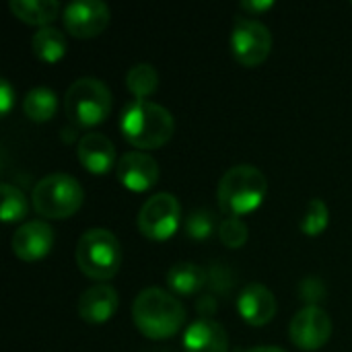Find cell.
I'll use <instances>...</instances> for the list:
<instances>
[{
  "label": "cell",
  "mask_w": 352,
  "mask_h": 352,
  "mask_svg": "<svg viewBox=\"0 0 352 352\" xmlns=\"http://www.w3.org/2000/svg\"><path fill=\"white\" fill-rule=\"evenodd\" d=\"M186 352H229V336L223 324L214 320H198L184 334Z\"/></svg>",
  "instance_id": "obj_16"
},
{
  "label": "cell",
  "mask_w": 352,
  "mask_h": 352,
  "mask_svg": "<svg viewBox=\"0 0 352 352\" xmlns=\"http://www.w3.org/2000/svg\"><path fill=\"white\" fill-rule=\"evenodd\" d=\"M76 155H78V161L82 163V167L95 175H103V173L111 171L116 165V146L107 136H103L99 132L85 134L78 140Z\"/></svg>",
  "instance_id": "obj_14"
},
{
  "label": "cell",
  "mask_w": 352,
  "mask_h": 352,
  "mask_svg": "<svg viewBox=\"0 0 352 352\" xmlns=\"http://www.w3.org/2000/svg\"><path fill=\"white\" fill-rule=\"evenodd\" d=\"M239 316L250 326H266L276 316V297L260 283L248 285L237 299Z\"/></svg>",
  "instance_id": "obj_13"
},
{
  "label": "cell",
  "mask_w": 352,
  "mask_h": 352,
  "mask_svg": "<svg viewBox=\"0 0 352 352\" xmlns=\"http://www.w3.org/2000/svg\"><path fill=\"white\" fill-rule=\"evenodd\" d=\"M0 192H2V212H0L2 221L14 223V221L25 219V214L29 210L25 194L16 186H10V184H2Z\"/></svg>",
  "instance_id": "obj_23"
},
{
  "label": "cell",
  "mask_w": 352,
  "mask_h": 352,
  "mask_svg": "<svg viewBox=\"0 0 352 352\" xmlns=\"http://www.w3.org/2000/svg\"><path fill=\"white\" fill-rule=\"evenodd\" d=\"M208 285V272L192 262H177L167 272V287L173 295L192 297Z\"/></svg>",
  "instance_id": "obj_17"
},
{
  "label": "cell",
  "mask_w": 352,
  "mask_h": 352,
  "mask_svg": "<svg viewBox=\"0 0 352 352\" xmlns=\"http://www.w3.org/2000/svg\"><path fill=\"white\" fill-rule=\"evenodd\" d=\"M208 285L219 293H227L229 289H233L235 280H233V274L227 266L212 264V268L208 270Z\"/></svg>",
  "instance_id": "obj_27"
},
{
  "label": "cell",
  "mask_w": 352,
  "mask_h": 352,
  "mask_svg": "<svg viewBox=\"0 0 352 352\" xmlns=\"http://www.w3.org/2000/svg\"><path fill=\"white\" fill-rule=\"evenodd\" d=\"M179 223H182V204L169 192L151 196L138 212V231L153 241L171 239L179 229Z\"/></svg>",
  "instance_id": "obj_7"
},
{
  "label": "cell",
  "mask_w": 352,
  "mask_h": 352,
  "mask_svg": "<svg viewBox=\"0 0 352 352\" xmlns=\"http://www.w3.org/2000/svg\"><path fill=\"white\" fill-rule=\"evenodd\" d=\"M31 50L41 62L56 64L66 56L68 43H66V37L60 29L43 27L31 37Z\"/></svg>",
  "instance_id": "obj_19"
},
{
  "label": "cell",
  "mask_w": 352,
  "mask_h": 352,
  "mask_svg": "<svg viewBox=\"0 0 352 352\" xmlns=\"http://www.w3.org/2000/svg\"><path fill=\"white\" fill-rule=\"evenodd\" d=\"M291 342L305 352L320 351L332 338V320L322 307H303L289 326Z\"/></svg>",
  "instance_id": "obj_9"
},
{
  "label": "cell",
  "mask_w": 352,
  "mask_h": 352,
  "mask_svg": "<svg viewBox=\"0 0 352 352\" xmlns=\"http://www.w3.org/2000/svg\"><path fill=\"white\" fill-rule=\"evenodd\" d=\"M116 175L126 190L146 192L159 179V165L148 153L130 151L120 157V161L116 165Z\"/></svg>",
  "instance_id": "obj_11"
},
{
  "label": "cell",
  "mask_w": 352,
  "mask_h": 352,
  "mask_svg": "<svg viewBox=\"0 0 352 352\" xmlns=\"http://www.w3.org/2000/svg\"><path fill=\"white\" fill-rule=\"evenodd\" d=\"M266 175L254 165H235L219 182V208L223 214L241 219L258 210L266 198Z\"/></svg>",
  "instance_id": "obj_3"
},
{
  "label": "cell",
  "mask_w": 352,
  "mask_h": 352,
  "mask_svg": "<svg viewBox=\"0 0 352 352\" xmlns=\"http://www.w3.org/2000/svg\"><path fill=\"white\" fill-rule=\"evenodd\" d=\"M245 352H287L283 351V349H278V346H256V349H250V351Z\"/></svg>",
  "instance_id": "obj_31"
},
{
  "label": "cell",
  "mask_w": 352,
  "mask_h": 352,
  "mask_svg": "<svg viewBox=\"0 0 352 352\" xmlns=\"http://www.w3.org/2000/svg\"><path fill=\"white\" fill-rule=\"evenodd\" d=\"M58 107V97L52 89L35 87L23 99V111L33 122H47L54 118Z\"/></svg>",
  "instance_id": "obj_20"
},
{
  "label": "cell",
  "mask_w": 352,
  "mask_h": 352,
  "mask_svg": "<svg viewBox=\"0 0 352 352\" xmlns=\"http://www.w3.org/2000/svg\"><path fill=\"white\" fill-rule=\"evenodd\" d=\"M196 309L200 311V316H204V320H208V316H212V314L217 311V301H214V297H212V295L200 297Z\"/></svg>",
  "instance_id": "obj_30"
},
{
  "label": "cell",
  "mask_w": 352,
  "mask_h": 352,
  "mask_svg": "<svg viewBox=\"0 0 352 352\" xmlns=\"http://www.w3.org/2000/svg\"><path fill=\"white\" fill-rule=\"evenodd\" d=\"M64 109L76 128H93L111 113V93L99 78H76L66 91Z\"/></svg>",
  "instance_id": "obj_5"
},
{
  "label": "cell",
  "mask_w": 352,
  "mask_h": 352,
  "mask_svg": "<svg viewBox=\"0 0 352 352\" xmlns=\"http://www.w3.org/2000/svg\"><path fill=\"white\" fill-rule=\"evenodd\" d=\"M54 248V229L43 221H29L12 235V252L23 262H37Z\"/></svg>",
  "instance_id": "obj_12"
},
{
  "label": "cell",
  "mask_w": 352,
  "mask_h": 352,
  "mask_svg": "<svg viewBox=\"0 0 352 352\" xmlns=\"http://www.w3.org/2000/svg\"><path fill=\"white\" fill-rule=\"evenodd\" d=\"M184 227H186V235L190 239H196V241L208 239L214 233V229H219L214 214L206 208H198V210L190 212Z\"/></svg>",
  "instance_id": "obj_24"
},
{
  "label": "cell",
  "mask_w": 352,
  "mask_h": 352,
  "mask_svg": "<svg viewBox=\"0 0 352 352\" xmlns=\"http://www.w3.org/2000/svg\"><path fill=\"white\" fill-rule=\"evenodd\" d=\"M219 237L221 241L231 248V250H239L248 243L250 239V229L248 225L241 221V219H233V217H227L225 221L219 223Z\"/></svg>",
  "instance_id": "obj_25"
},
{
  "label": "cell",
  "mask_w": 352,
  "mask_h": 352,
  "mask_svg": "<svg viewBox=\"0 0 352 352\" xmlns=\"http://www.w3.org/2000/svg\"><path fill=\"white\" fill-rule=\"evenodd\" d=\"M229 41H231L233 58L248 68L260 66L270 56L272 50L270 29L264 23L245 16H239L235 21Z\"/></svg>",
  "instance_id": "obj_8"
},
{
  "label": "cell",
  "mask_w": 352,
  "mask_h": 352,
  "mask_svg": "<svg viewBox=\"0 0 352 352\" xmlns=\"http://www.w3.org/2000/svg\"><path fill=\"white\" fill-rule=\"evenodd\" d=\"M31 198L35 212L43 219H68L82 206L85 190L76 177L52 173L35 184Z\"/></svg>",
  "instance_id": "obj_6"
},
{
  "label": "cell",
  "mask_w": 352,
  "mask_h": 352,
  "mask_svg": "<svg viewBox=\"0 0 352 352\" xmlns=\"http://www.w3.org/2000/svg\"><path fill=\"white\" fill-rule=\"evenodd\" d=\"M299 297L307 303V307H320L318 303L326 299V285L318 276H307L299 285Z\"/></svg>",
  "instance_id": "obj_26"
},
{
  "label": "cell",
  "mask_w": 352,
  "mask_h": 352,
  "mask_svg": "<svg viewBox=\"0 0 352 352\" xmlns=\"http://www.w3.org/2000/svg\"><path fill=\"white\" fill-rule=\"evenodd\" d=\"M126 87L128 91L136 97V99H146L151 97L157 87H159V74L157 70L146 64V62H140L136 66H132L126 74Z\"/></svg>",
  "instance_id": "obj_21"
},
{
  "label": "cell",
  "mask_w": 352,
  "mask_h": 352,
  "mask_svg": "<svg viewBox=\"0 0 352 352\" xmlns=\"http://www.w3.org/2000/svg\"><path fill=\"white\" fill-rule=\"evenodd\" d=\"M12 103H14V89L10 87V82L6 78H2L0 80V111L6 116L10 111Z\"/></svg>",
  "instance_id": "obj_28"
},
{
  "label": "cell",
  "mask_w": 352,
  "mask_h": 352,
  "mask_svg": "<svg viewBox=\"0 0 352 352\" xmlns=\"http://www.w3.org/2000/svg\"><path fill=\"white\" fill-rule=\"evenodd\" d=\"M10 10L19 21L43 29L60 14V4L56 0H10Z\"/></svg>",
  "instance_id": "obj_18"
},
{
  "label": "cell",
  "mask_w": 352,
  "mask_h": 352,
  "mask_svg": "<svg viewBox=\"0 0 352 352\" xmlns=\"http://www.w3.org/2000/svg\"><path fill=\"white\" fill-rule=\"evenodd\" d=\"M328 223H330V210H328V204L322 200V198H314L309 200L303 217H301V231L307 235V237H318L322 235L326 229H328Z\"/></svg>",
  "instance_id": "obj_22"
},
{
  "label": "cell",
  "mask_w": 352,
  "mask_h": 352,
  "mask_svg": "<svg viewBox=\"0 0 352 352\" xmlns=\"http://www.w3.org/2000/svg\"><path fill=\"white\" fill-rule=\"evenodd\" d=\"M78 270L91 280H109L122 264L120 239L109 229H89L76 243Z\"/></svg>",
  "instance_id": "obj_4"
},
{
  "label": "cell",
  "mask_w": 352,
  "mask_h": 352,
  "mask_svg": "<svg viewBox=\"0 0 352 352\" xmlns=\"http://www.w3.org/2000/svg\"><path fill=\"white\" fill-rule=\"evenodd\" d=\"M120 305L118 291L109 285H93L78 299V316L87 324H105Z\"/></svg>",
  "instance_id": "obj_15"
},
{
  "label": "cell",
  "mask_w": 352,
  "mask_h": 352,
  "mask_svg": "<svg viewBox=\"0 0 352 352\" xmlns=\"http://www.w3.org/2000/svg\"><path fill=\"white\" fill-rule=\"evenodd\" d=\"M132 320L142 336L151 340H165L182 330L186 309L173 293L151 287L140 291L134 299Z\"/></svg>",
  "instance_id": "obj_2"
},
{
  "label": "cell",
  "mask_w": 352,
  "mask_h": 352,
  "mask_svg": "<svg viewBox=\"0 0 352 352\" xmlns=\"http://www.w3.org/2000/svg\"><path fill=\"white\" fill-rule=\"evenodd\" d=\"M62 21L70 35L91 39L109 25V8L101 0H76L64 8Z\"/></svg>",
  "instance_id": "obj_10"
},
{
  "label": "cell",
  "mask_w": 352,
  "mask_h": 352,
  "mask_svg": "<svg viewBox=\"0 0 352 352\" xmlns=\"http://www.w3.org/2000/svg\"><path fill=\"white\" fill-rule=\"evenodd\" d=\"M272 6H274L272 0H260V2L245 0V2H241V10H245V12L252 14V16H256V14H260V12H266V10H270Z\"/></svg>",
  "instance_id": "obj_29"
},
{
  "label": "cell",
  "mask_w": 352,
  "mask_h": 352,
  "mask_svg": "<svg viewBox=\"0 0 352 352\" xmlns=\"http://www.w3.org/2000/svg\"><path fill=\"white\" fill-rule=\"evenodd\" d=\"M120 130L136 148H161L175 132V120L169 109L148 99H132L120 113Z\"/></svg>",
  "instance_id": "obj_1"
}]
</instances>
